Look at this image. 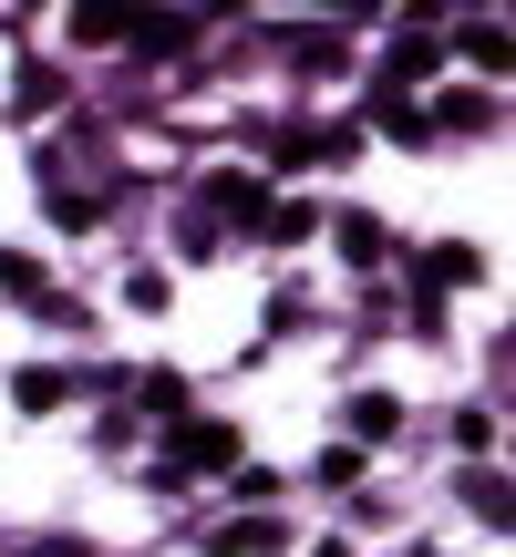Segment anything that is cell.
<instances>
[{
	"label": "cell",
	"mask_w": 516,
	"mask_h": 557,
	"mask_svg": "<svg viewBox=\"0 0 516 557\" xmlns=\"http://www.w3.org/2000/svg\"><path fill=\"white\" fill-rule=\"evenodd\" d=\"M186 465H238V423H176V465L156 485H176Z\"/></svg>",
	"instance_id": "obj_1"
},
{
	"label": "cell",
	"mask_w": 516,
	"mask_h": 557,
	"mask_svg": "<svg viewBox=\"0 0 516 557\" xmlns=\"http://www.w3.org/2000/svg\"><path fill=\"white\" fill-rule=\"evenodd\" d=\"M414 73H434V32H403V41H393V62H382V94H393V83H414Z\"/></svg>",
	"instance_id": "obj_5"
},
{
	"label": "cell",
	"mask_w": 516,
	"mask_h": 557,
	"mask_svg": "<svg viewBox=\"0 0 516 557\" xmlns=\"http://www.w3.org/2000/svg\"><path fill=\"white\" fill-rule=\"evenodd\" d=\"M279 547V527L269 517H238V527H218V557H269Z\"/></svg>",
	"instance_id": "obj_6"
},
{
	"label": "cell",
	"mask_w": 516,
	"mask_h": 557,
	"mask_svg": "<svg viewBox=\"0 0 516 557\" xmlns=\"http://www.w3.org/2000/svg\"><path fill=\"white\" fill-rule=\"evenodd\" d=\"M393 423H403L393 393H361V403H352V444H393Z\"/></svg>",
	"instance_id": "obj_4"
},
{
	"label": "cell",
	"mask_w": 516,
	"mask_h": 557,
	"mask_svg": "<svg viewBox=\"0 0 516 557\" xmlns=\"http://www.w3.org/2000/svg\"><path fill=\"white\" fill-rule=\"evenodd\" d=\"M197 218H238V227H269V197H258V176H207V207Z\"/></svg>",
	"instance_id": "obj_2"
},
{
	"label": "cell",
	"mask_w": 516,
	"mask_h": 557,
	"mask_svg": "<svg viewBox=\"0 0 516 557\" xmlns=\"http://www.w3.org/2000/svg\"><path fill=\"white\" fill-rule=\"evenodd\" d=\"M124 32H135L145 52H176V41H186V21H176V11H145V21H124Z\"/></svg>",
	"instance_id": "obj_8"
},
{
	"label": "cell",
	"mask_w": 516,
	"mask_h": 557,
	"mask_svg": "<svg viewBox=\"0 0 516 557\" xmlns=\"http://www.w3.org/2000/svg\"><path fill=\"white\" fill-rule=\"evenodd\" d=\"M62 103V73H21V114H52Z\"/></svg>",
	"instance_id": "obj_11"
},
{
	"label": "cell",
	"mask_w": 516,
	"mask_h": 557,
	"mask_svg": "<svg viewBox=\"0 0 516 557\" xmlns=\"http://www.w3.org/2000/svg\"><path fill=\"white\" fill-rule=\"evenodd\" d=\"M331 238H341V259H352V269H382V259H393V238H382V218H361V207H352V218L331 227Z\"/></svg>",
	"instance_id": "obj_3"
},
{
	"label": "cell",
	"mask_w": 516,
	"mask_h": 557,
	"mask_svg": "<svg viewBox=\"0 0 516 557\" xmlns=\"http://www.w3.org/2000/svg\"><path fill=\"white\" fill-rule=\"evenodd\" d=\"M0 289H11V299H41V259H21V248H0Z\"/></svg>",
	"instance_id": "obj_9"
},
{
	"label": "cell",
	"mask_w": 516,
	"mask_h": 557,
	"mask_svg": "<svg viewBox=\"0 0 516 557\" xmlns=\"http://www.w3.org/2000/svg\"><path fill=\"white\" fill-rule=\"evenodd\" d=\"M465 278H476V248H434V259H423V289H465Z\"/></svg>",
	"instance_id": "obj_7"
},
{
	"label": "cell",
	"mask_w": 516,
	"mask_h": 557,
	"mask_svg": "<svg viewBox=\"0 0 516 557\" xmlns=\"http://www.w3.org/2000/svg\"><path fill=\"white\" fill-rule=\"evenodd\" d=\"M423 557H434V547H423Z\"/></svg>",
	"instance_id": "obj_12"
},
{
	"label": "cell",
	"mask_w": 516,
	"mask_h": 557,
	"mask_svg": "<svg viewBox=\"0 0 516 557\" xmlns=\"http://www.w3.org/2000/svg\"><path fill=\"white\" fill-rule=\"evenodd\" d=\"M465 52H476L486 73H496V62H506V21H465Z\"/></svg>",
	"instance_id": "obj_10"
}]
</instances>
